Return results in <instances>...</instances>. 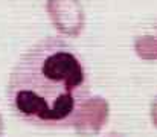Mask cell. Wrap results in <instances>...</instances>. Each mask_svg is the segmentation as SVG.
I'll use <instances>...</instances> for the list:
<instances>
[{
	"label": "cell",
	"instance_id": "6da1fadb",
	"mask_svg": "<svg viewBox=\"0 0 157 137\" xmlns=\"http://www.w3.org/2000/svg\"><path fill=\"white\" fill-rule=\"evenodd\" d=\"M89 96L90 81L82 58L55 37L21 53L6 86L11 111L34 127H72L78 108Z\"/></svg>",
	"mask_w": 157,
	"mask_h": 137
},
{
	"label": "cell",
	"instance_id": "7a4b0ae2",
	"mask_svg": "<svg viewBox=\"0 0 157 137\" xmlns=\"http://www.w3.org/2000/svg\"><path fill=\"white\" fill-rule=\"evenodd\" d=\"M48 15L53 28L70 38L78 37L86 25V14L79 0H48Z\"/></svg>",
	"mask_w": 157,
	"mask_h": 137
},
{
	"label": "cell",
	"instance_id": "3957f363",
	"mask_svg": "<svg viewBox=\"0 0 157 137\" xmlns=\"http://www.w3.org/2000/svg\"><path fill=\"white\" fill-rule=\"evenodd\" d=\"M110 117V104L102 96L87 97L78 108L72 127L81 137H93L101 133Z\"/></svg>",
	"mask_w": 157,
	"mask_h": 137
},
{
	"label": "cell",
	"instance_id": "277c9868",
	"mask_svg": "<svg viewBox=\"0 0 157 137\" xmlns=\"http://www.w3.org/2000/svg\"><path fill=\"white\" fill-rule=\"evenodd\" d=\"M134 52L140 59L156 61L157 59V35L144 34L136 37L134 40Z\"/></svg>",
	"mask_w": 157,
	"mask_h": 137
},
{
	"label": "cell",
	"instance_id": "5b68a950",
	"mask_svg": "<svg viewBox=\"0 0 157 137\" xmlns=\"http://www.w3.org/2000/svg\"><path fill=\"white\" fill-rule=\"evenodd\" d=\"M150 117H151L153 125L157 128V96L154 97V101L151 102V107H150Z\"/></svg>",
	"mask_w": 157,
	"mask_h": 137
},
{
	"label": "cell",
	"instance_id": "8992f818",
	"mask_svg": "<svg viewBox=\"0 0 157 137\" xmlns=\"http://www.w3.org/2000/svg\"><path fill=\"white\" fill-rule=\"evenodd\" d=\"M3 131H5V122H3V116L0 113V137L3 136Z\"/></svg>",
	"mask_w": 157,
	"mask_h": 137
},
{
	"label": "cell",
	"instance_id": "52a82bcc",
	"mask_svg": "<svg viewBox=\"0 0 157 137\" xmlns=\"http://www.w3.org/2000/svg\"><path fill=\"white\" fill-rule=\"evenodd\" d=\"M107 137H121V136H117V134H110V136H107Z\"/></svg>",
	"mask_w": 157,
	"mask_h": 137
}]
</instances>
